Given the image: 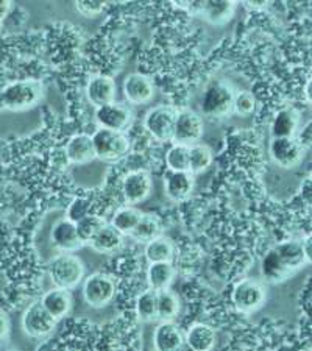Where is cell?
<instances>
[{
  "label": "cell",
  "instance_id": "obj_8",
  "mask_svg": "<svg viewBox=\"0 0 312 351\" xmlns=\"http://www.w3.org/2000/svg\"><path fill=\"white\" fill-rule=\"evenodd\" d=\"M237 3L228 2V0H208V2H187L186 11L192 16H198L203 21H206L208 24L222 27L228 24L232 16H235Z\"/></svg>",
  "mask_w": 312,
  "mask_h": 351
},
{
  "label": "cell",
  "instance_id": "obj_29",
  "mask_svg": "<svg viewBox=\"0 0 312 351\" xmlns=\"http://www.w3.org/2000/svg\"><path fill=\"white\" fill-rule=\"evenodd\" d=\"M143 214L144 213L139 211L136 206H130V205L122 206L115 213L110 225L115 226L122 236H130L136 228V225H138L139 219L143 217Z\"/></svg>",
  "mask_w": 312,
  "mask_h": 351
},
{
  "label": "cell",
  "instance_id": "obj_17",
  "mask_svg": "<svg viewBox=\"0 0 312 351\" xmlns=\"http://www.w3.org/2000/svg\"><path fill=\"white\" fill-rule=\"evenodd\" d=\"M194 175L189 172H170L164 177V191L172 202H184L194 191Z\"/></svg>",
  "mask_w": 312,
  "mask_h": 351
},
{
  "label": "cell",
  "instance_id": "obj_9",
  "mask_svg": "<svg viewBox=\"0 0 312 351\" xmlns=\"http://www.w3.org/2000/svg\"><path fill=\"white\" fill-rule=\"evenodd\" d=\"M203 130H205V122L200 114L187 108L180 110L177 112V119H175L172 141L175 144L191 147L198 144L203 136Z\"/></svg>",
  "mask_w": 312,
  "mask_h": 351
},
{
  "label": "cell",
  "instance_id": "obj_10",
  "mask_svg": "<svg viewBox=\"0 0 312 351\" xmlns=\"http://www.w3.org/2000/svg\"><path fill=\"white\" fill-rule=\"evenodd\" d=\"M21 326L28 337L41 339L55 330L56 320L44 309L41 302L32 303L22 314Z\"/></svg>",
  "mask_w": 312,
  "mask_h": 351
},
{
  "label": "cell",
  "instance_id": "obj_1",
  "mask_svg": "<svg viewBox=\"0 0 312 351\" xmlns=\"http://www.w3.org/2000/svg\"><path fill=\"white\" fill-rule=\"evenodd\" d=\"M84 264L82 258H78L73 253H60L52 258L49 264V275L55 287L72 291L77 286H80L84 280Z\"/></svg>",
  "mask_w": 312,
  "mask_h": 351
},
{
  "label": "cell",
  "instance_id": "obj_39",
  "mask_svg": "<svg viewBox=\"0 0 312 351\" xmlns=\"http://www.w3.org/2000/svg\"><path fill=\"white\" fill-rule=\"evenodd\" d=\"M11 8V2H5V0H0V21H2L5 16L8 14Z\"/></svg>",
  "mask_w": 312,
  "mask_h": 351
},
{
  "label": "cell",
  "instance_id": "obj_2",
  "mask_svg": "<svg viewBox=\"0 0 312 351\" xmlns=\"http://www.w3.org/2000/svg\"><path fill=\"white\" fill-rule=\"evenodd\" d=\"M235 94L236 90L226 82H214L209 84L200 101L203 116L213 121H222L228 117L232 112Z\"/></svg>",
  "mask_w": 312,
  "mask_h": 351
},
{
  "label": "cell",
  "instance_id": "obj_32",
  "mask_svg": "<svg viewBox=\"0 0 312 351\" xmlns=\"http://www.w3.org/2000/svg\"><path fill=\"white\" fill-rule=\"evenodd\" d=\"M213 162V152L205 144H194L189 147V173L197 175L205 172Z\"/></svg>",
  "mask_w": 312,
  "mask_h": 351
},
{
  "label": "cell",
  "instance_id": "obj_41",
  "mask_svg": "<svg viewBox=\"0 0 312 351\" xmlns=\"http://www.w3.org/2000/svg\"><path fill=\"white\" fill-rule=\"evenodd\" d=\"M303 248H304V253H306V256H308L309 263H311V239H309V237H308V239H306V241L303 242Z\"/></svg>",
  "mask_w": 312,
  "mask_h": 351
},
{
  "label": "cell",
  "instance_id": "obj_23",
  "mask_svg": "<svg viewBox=\"0 0 312 351\" xmlns=\"http://www.w3.org/2000/svg\"><path fill=\"white\" fill-rule=\"evenodd\" d=\"M300 125V112L293 106H285L276 112L272 122L274 138H293Z\"/></svg>",
  "mask_w": 312,
  "mask_h": 351
},
{
  "label": "cell",
  "instance_id": "obj_25",
  "mask_svg": "<svg viewBox=\"0 0 312 351\" xmlns=\"http://www.w3.org/2000/svg\"><path fill=\"white\" fill-rule=\"evenodd\" d=\"M261 275H263V278L270 282V285H278V282H283L287 278H291L293 274L283 264L280 256H278L276 252L272 248V250L264 254L263 261H261Z\"/></svg>",
  "mask_w": 312,
  "mask_h": 351
},
{
  "label": "cell",
  "instance_id": "obj_27",
  "mask_svg": "<svg viewBox=\"0 0 312 351\" xmlns=\"http://www.w3.org/2000/svg\"><path fill=\"white\" fill-rule=\"evenodd\" d=\"M130 236H132V239H134L136 242H141L145 245L147 242H150L153 239H156V237L163 236L161 219L150 213L143 214V217L139 219L138 225H136V228L133 230V233Z\"/></svg>",
  "mask_w": 312,
  "mask_h": 351
},
{
  "label": "cell",
  "instance_id": "obj_19",
  "mask_svg": "<svg viewBox=\"0 0 312 351\" xmlns=\"http://www.w3.org/2000/svg\"><path fill=\"white\" fill-rule=\"evenodd\" d=\"M72 293L71 291H66V289H50L44 293V297L41 298V304L44 309L53 317V319L58 322L62 317H66L69 314V311L72 309Z\"/></svg>",
  "mask_w": 312,
  "mask_h": 351
},
{
  "label": "cell",
  "instance_id": "obj_13",
  "mask_svg": "<svg viewBox=\"0 0 312 351\" xmlns=\"http://www.w3.org/2000/svg\"><path fill=\"white\" fill-rule=\"evenodd\" d=\"M152 177L145 171H132L122 180V195L127 205L134 206L143 203L152 192Z\"/></svg>",
  "mask_w": 312,
  "mask_h": 351
},
{
  "label": "cell",
  "instance_id": "obj_15",
  "mask_svg": "<svg viewBox=\"0 0 312 351\" xmlns=\"http://www.w3.org/2000/svg\"><path fill=\"white\" fill-rule=\"evenodd\" d=\"M123 95L130 104L144 105L155 95V84L144 73L134 72L123 80Z\"/></svg>",
  "mask_w": 312,
  "mask_h": 351
},
{
  "label": "cell",
  "instance_id": "obj_31",
  "mask_svg": "<svg viewBox=\"0 0 312 351\" xmlns=\"http://www.w3.org/2000/svg\"><path fill=\"white\" fill-rule=\"evenodd\" d=\"M180 313V298L175 292L166 289L158 292V320L173 322Z\"/></svg>",
  "mask_w": 312,
  "mask_h": 351
},
{
  "label": "cell",
  "instance_id": "obj_5",
  "mask_svg": "<svg viewBox=\"0 0 312 351\" xmlns=\"http://www.w3.org/2000/svg\"><path fill=\"white\" fill-rule=\"evenodd\" d=\"M82 293L88 306L95 309L105 308L116 297V282L111 276L97 271V274L84 276Z\"/></svg>",
  "mask_w": 312,
  "mask_h": 351
},
{
  "label": "cell",
  "instance_id": "obj_6",
  "mask_svg": "<svg viewBox=\"0 0 312 351\" xmlns=\"http://www.w3.org/2000/svg\"><path fill=\"white\" fill-rule=\"evenodd\" d=\"M95 158L104 161H117L128 154L130 141L125 133L99 128L93 136Z\"/></svg>",
  "mask_w": 312,
  "mask_h": 351
},
{
  "label": "cell",
  "instance_id": "obj_4",
  "mask_svg": "<svg viewBox=\"0 0 312 351\" xmlns=\"http://www.w3.org/2000/svg\"><path fill=\"white\" fill-rule=\"evenodd\" d=\"M267 289L263 282L253 278H243L232 287L231 303L237 313L253 314L265 303Z\"/></svg>",
  "mask_w": 312,
  "mask_h": 351
},
{
  "label": "cell",
  "instance_id": "obj_43",
  "mask_svg": "<svg viewBox=\"0 0 312 351\" xmlns=\"http://www.w3.org/2000/svg\"><path fill=\"white\" fill-rule=\"evenodd\" d=\"M0 351H16L14 348H8V347H0Z\"/></svg>",
  "mask_w": 312,
  "mask_h": 351
},
{
  "label": "cell",
  "instance_id": "obj_28",
  "mask_svg": "<svg viewBox=\"0 0 312 351\" xmlns=\"http://www.w3.org/2000/svg\"><path fill=\"white\" fill-rule=\"evenodd\" d=\"M144 254H145V259L150 264L172 263L175 248H173V243L170 242L167 237L160 236V237H156V239H153V241L145 243Z\"/></svg>",
  "mask_w": 312,
  "mask_h": 351
},
{
  "label": "cell",
  "instance_id": "obj_11",
  "mask_svg": "<svg viewBox=\"0 0 312 351\" xmlns=\"http://www.w3.org/2000/svg\"><path fill=\"white\" fill-rule=\"evenodd\" d=\"M95 121L100 128L125 133L133 122V112L127 105L115 100L111 104L95 108Z\"/></svg>",
  "mask_w": 312,
  "mask_h": 351
},
{
  "label": "cell",
  "instance_id": "obj_22",
  "mask_svg": "<svg viewBox=\"0 0 312 351\" xmlns=\"http://www.w3.org/2000/svg\"><path fill=\"white\" fill-rule=\"evenodd\" d=\"M184 345L191 351H211L215 345L214 328L206 324H194L184 334Z\"/></svg>",
  "mask_w": 312,
  "mask_h": 351
},
{
  "label": "cell",
  "instance_id": "obj_35",
  "mask_svg": "<svg viewBox=\"0 0 312 351\" xmlns=\"http://www.w3.org/2000/svg\"><path fill=\"white\" fill-rule=\"evenodd\" d=\"M256 106V99L250 90H239L235 94V100H232V112L236 116L245 117L250 116L254 111Z\"/></svg>",
  "mask_w": 312,
  "mask_h": 351
},
{
  "label": "cell",
  "instance_id": "obj_18",
  "mask_svg": "<svg viewBox=\"0 0 312 351\" xmlns=\"http://www.w3.org/2000/svg\"><path fill=\"white\" fill-rule=\"evenodd\" d=\"M116 93H117L116 82L112 80L111 77L95 75L88 82L86 95H88V100L95 106V108L115 101Z\"/></svg>",
  "mask_w": 312,
  "mask_h": 351
},
{
  "label": "cell",
  "instance_id": "obj_42",
  "mask_svg": "<svg viewBox=\"0 0 312 351\" xmlns=\"http://www.w3.org/2000/svg\"><path fill=\"white\" fill-rule=\"evenodd\" d=\"M311 80H308V84H306L304 88V94H308V100H311Z\"/></svg>",
  "mask_w": 312,
  "mask_h": 351
},
{
  "label": "cell",
  "instance_id": "obj_12",
  "mask_svg": "<svg viewBox=\"0 0 312 351\" xmlns=\"http://www.w3.org/2000/svg\"><path fill=\"white\" fill-rule=\"evenodd\" d=\"M270 158L278 167L293 169L303 160L304 147L295 138H274L270 143Z\"/></svg>",
  "mask_w": 312,
  "mask_h": 351
},
{
  "label": "cell",
  "instance_id": "obj_38",
  "mask_svg": "<svg viewBox=\"0 0 312 351\" xmlns=\"http://www.w3.org/2000/svg\"><path fill=\"white\" fill-rule=\"evenodd\" d=\"M11 332V322L10 317L0 311V342H5Z\"/></svg>",
  "mask_w": 312,
  "mask_h": 351
},
{
  "label": "cell",
  "instance_id": "obj_21",
  "mask_svg": "<svg viewBox=\"0 0 312 351\" xmlns=\"http://www.w3.org/2000/svg\"><path fill=\"white\" fill-rule=\"evenodd\" d=\"M66 156L72 164H88L95 160V150L93 138L86 133L72 136L66 144Z\"/></svg>",
  "mask_w": 312,
  "mask_h": 351
},
{
  "label": "cell",
  "instance_id": "obj_24",
  "mask_svg": "<svg viewBox=\"0 0 312 351\" xmlns=\"http://www.w3.org/2000/svg\"><path fill=\"white\" fill-rule=\"evenodd\" d=\"M122 243H123V236L119 233L115 226H111L106 222L99 230V233L91 239L88 245L93 248L94 252H97L100 254H111V253H116L119 248L122 247Z\"/></svg>",
  "mask_w": 312,
  "mask_h": 351
},
{
  "label": "cell",
  "instance_id": "obj_33",
  "mask_svg": "<svg viewBox=\"0 0 312 351\" xmlns=\"http://www.w3.org/2000/svg\"><path fill=\"white\" fill-rule=\"evenodd\" d=\"M166 164L170 172H189V147L173 144L166 154Z\"/></svg>",
  "mask_w": 312,
  "mask_h": 351
},
{
  "label": "cell",
  "instance_id": "obj_36",
  "mask_svg": "<svg viewBox=\"0 0 312 351\" xmlns=\"http://www.w3.org/2000/svg\"><path fill=\"white\" fill-rule=\"evenodd\" d=\"M88 214H91V202L84 197H77L75 200L71 203L69 208H67L66 219H69L71 222L77 223L80 222L83 217H86Z\"/></svg>",
  "mask_w": 312,
  "mask_h": 351
},
{
  "label": "cell",
  "instance_id": "obj_7",
  "mask_svg": "<svg viewBox=\"0 0 312 351\" xmlns=\"http://www.w3.org/2000/svg\"><path fill=\"white\" fill-rule=\"evenodd\" d=\"M178 110H175L170 105H156L152 110L147 111L144 117V127L153 138L169 143L172 141L175 119H177Z\"/></svg>",
  "mask_w": 312,
  "mask_h": 351
},
{
  "label": "cell",
  "instance_id": "obj_30",
  "mask_svg": "<svg viewBox=\"0 0 312 351\" xmlns=\"http://www.w3.org/2000/svg\"><path fill=\"white\" fill-rule=\"evenodd\" d=\"M136 315L141 322L150 324V322L158 320V292L147 289L139 297L136 298Z\"/></svg>",
  "mask_w": 312,
  "mask_h": 351
},
{
  "label": "cell",
  "instance_id": "obj_34",
  "mask_svg": "<svg viewBox=\"0 0 312 351\" xmlns=\"http://www.w3.org/2000/svg\"><path fill=\"white\" fill-rule=\"evenodd\" d=\"M106 223L104 217L97 216V214H88L86 217H83L80 222L75 223L77 234L80 237L83 245H88L91 239L99 233V230Z\"/></svg>",
  "mask_w": 312,
  "mask_h": 351
},
{
  "label": "cell",
  "instance_id": "obj_3",
  "mask_svg": "<svg viewBox=\"0 0 312 351\" xmlns=\"http://www.w3.org/2000/svg\"><path fill=\"white\" fill-rule=\"evenodd\" d=\"M43 97V84L36 80L10 83L0 94V104L10 111H24L35 106Z\"/></svg>",
  "mask_w": 312,
  "mask_h": 351
},
{
  "label": "cell",
  "instance_id": "obj_20",
  "mask_svg": "<svg viewBox=\"0 0 312 351\" xmlns=\"http://www.w3.org/2000/svg\"><path fill=\"white\" fill-rule=\"evenodd\" d=\"M274 250L276 252L278 256H280L283 264H285L292 274L304 267L306 264H309V259L306 256L304 248H303V242L300 241L291 239V241L280 242L274 247Z\"/></svg>",
  "mask_w": 312,
  "mask_h": 351
},
{
  "label": "cell",
  "instance_id": "obj_16",
  "mask_svg": "<svg viewBox=\"0 0 312 351\" xmlns=\"http://www.w3.org/2000/svg\"><path fill=\"white\" fill-rule=\"evenodd\" d=\"M184 345V332L175 322H161L153 332L156 351H178Z\"/></svg>",
  "mask_w": 312,
  "mask_h": 351
},
{
  "label": "cell",
  "instance_id": "obj_40",
  "mask_svg": "<svg viewBox=\"0 0 312 351\" xmlns=\"http://www.w3.org/2000/svg\"><path fill=\"white\" fill-rule=\"evenodd\" d=\"M245 7L252 8V10H261V8L267 7V2H245Z\"/></svg>",
  "mask_w": 312,
  "mask_h": 351
},
{
  "label": "cell",
  "instance_id": "obj_44",
  "mask_svg": "<svg viewBox=\"0 0 312 351\" xmlns=\"http://www.w3.org/2000/svg\"><path fill=\"white\" fill-rule=\"evenodd\" d=\"M178 351H191V350H189V348H187V347H186V345H183V347H181V348H180Z\"/></svg>",
  "mask_w": 312,
  "mask_h": 351
},
{
  "label": "cell",
  "instance_id": "obj_26",
  "mask_svg": "<svg viewBox=\"0 0 312 351\" xmlns=\"http://www.w3.org/2000/svg\"><path fill=\"white\" fill-rule=\"evenodd\" d=\"M175 280V269L172 263H153L147 269V282L152 291H166Z\"/></svg>",
  "mask_w": 312,
  "mask_h": 351
},
{
  "label": "cell",
  "instance_id": "obj_14",
  "mask_svg": "<svg viewBox=\"0 0 312 351\" xmlns=\"http://www.w3.org/2000/svg\"><path fill=\"white\" fill-rule=\"evenodd\" d=\"M50 241L61 253H73L83 247L80 237L77 234L75 223L66 217L56 220L50 231Z\"/></svg>",
  "mask_w": 312,
  "mask_h": 351
},
{
  "label": "cell",
  "instance_id": "obj_37",
  "mask_svg": "<svg viewBox=\"0 0 312 351\" xmlns=\"http://www.w3.org/2000/svg\"><path fill=\"white\" fill-rule=\"evenodd\" d=\"M106 8V2L99 0H78L75 2V10L78 13L86 16V18H95Z\"/></svg>",
  "mask_w": 312,
  "mask_h": 351
}]
</instances>
